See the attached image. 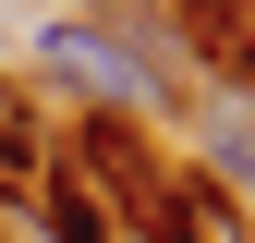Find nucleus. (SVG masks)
Listing matches in <instances>:
<instances>
[{
	"label": "nucleus",
	"instance_id": "nucleus-2",
	"mask_svg": "<svg viewBox=\"0 0 255 243\" xmlns=\"http://www.w3.org/2000/svg\"><path fill=\"white\" fill-rule=\"evenodd\" d=\"M182 37H195L231 85H255V0H182Z\"/></svg>",
	"mask_w": 255,
	"mask_h": 243
},
{
	"label": "nucleus",
	"instance_id": "nucleus-1",
	"mask_svg": "<svg viewBox=\"0 0 255 243\" xmlns=\"http://www.w3.org/2000/svg\"><path fill=\"white\" fill-rule=\"evenodd\" d=\"M73 182H85V195H110L122 219L146 231V243H207V231H195V195H170V182H158V158L122 134V122H85V158H73Z\"/></svg>",
	"mask_w": 255,
	"mask_h": 243
},
{
	"label": "nucleus",
	"instance_id": "nucleus-3",
	"mask_svg": "<svg viewBox=\"0 0 255 243\" xmlns=\"http://www.w3.org/2000/svg\"><path fill=\"white\" fill-rule=\"evenodd\" d=\"M49 219H61L49 243H110V207L85 195V182H61V195H49Z\"/></svg>",
	"mask_w": 255,
	"mask_h": 243
},
{
	"label": "nucleus",
	"instance_id": "nucleus-4",
	"mask_svg": "<svg viewBox=\"0 0 255 243\" xmlns=\"http://www.w3.org/2000/svg\"><path fill=\"white\" fill-rule=\"evenodd\" d=\"M0 170H37V110L0 85Z\"/></svg>",
	"mask_w": 255,
	"mask_h": 243
}]
</instances>
